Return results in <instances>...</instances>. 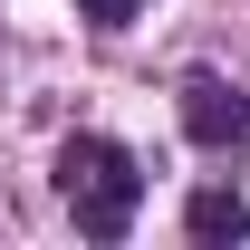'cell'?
<instances>
[{"mask_svg":"<svg viewBox=\"0 0 250 250\" xmlns=\"http://www.w3.org/2000/svg\"><path fill=\"white\" fill-rule=\"evenodd\" d=\"M58 192H67V212H77L87 241H125L135 212H145V164L116 135H67L58 145Z\"/></svg>","mask_w":250,"mask_h":250,"instance_id":"6da1fadb","label":"cell"},{"mask_svg":"<svg viewBox=\"0 0 250 250\" xmlns=\"http://www.w3.org/2000/svg\"><path fill=\"white\" fill-rule=\"evenodd\" d=\"M183 135L202 145V154H231V145L250 135V96L231 87V77H212V67L183 77Z\"/></svg>","mask_w":250,"mask_h":250,"instance_id":"7a4b0ae2","label":"cell"},{"mask_svg":"<svg viewBox=\"0 0 250 250\" xmlns=\"http://www.w3.org/2000/svg\"><path fill=\"white\" fill-rule=\"evenodd\" d=\"M183 231H192V241H212V250H221V241H241V231H250V202H241V192H221V183H212V192H192Z\"/></svg>","mask_w":250,"mask_h":250,"instance_id":"3957f363","label":"cell"},{"mask_svg":"<svg viewBox=\"0 0 250 250\" xmlns=\"http://www.w3.org/2000/svg\"><path fill=\"white\" fill-rule=\"evenodd\" d=\"M77 10H87L96 29H116V20H135V10H145V0H77Z\"/></svg>","mask_w":250,"mask_h":250,"instance_id":"277c9868","label":"cell"}]
</instances>
